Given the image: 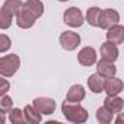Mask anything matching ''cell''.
<instances>
[{
  "instance_id": "obj_8",
  "label": "cell",
  "mask_w": 124,
  "mask_h": 124,
  "mask_svg": "<svg viewBox=\"0 0 124 124\" xmlns=\"http://www.w3.org/2000/svg\"><path fill=\"white\" fill-rule=\"evenodd\" d=\"M104 107L112 112V114H120L123 111V107H124V101L121 98H117L115 95H108L104 101Z\"/></svg>"
},
{
  "instance_id": "obj_17",
  "label": "cell",
  "mask_w": 124,
  "mask_h": 124,
  "mask_svg": "<svg viewBox=\"0 0 124 124\" xmlns=\"http://www.w3.org/2000/svg\"><path fill=\"white\" fill-rule=\"evenodd\" d=\"M22 114L25 115L23 118H25V121H28V123H39L41 121V114L34 108V105L31 107V105H26L25 107V109L22 111Z\"/></svg>"
},
{
  "instance_id": "obj_9",
  "label": "cell",
  "mask_w": 124,
  "mask_h": 124,
  "mask_svg": "<svg viewBox=\"0 0 124 124\" xmlns=\"http://www.w3.org/2000/svg\"><path fill=\"white\" fill-rule=\"evenodd\" d=\"M78 60L82 66H92L96 61V53L92 47H85L83 50H80V53L78 55Z\"/></svg>"
},
{
  "instance_id": "obj_15",
  "label": "cell",
  "mask_w": 124,
  "mask_h": 124,
  "mask_svg": "<svg viewBox=\"0 0 124 124\" xmlns=\"http://www.w3.org/2000/svg\"><path fill=\"white\" fill-rule=\"evenodd\" d=\"M88 85H89V89H91L93 93H99V92L104 91V80H102V76H99L98 73L89 76Z\"/></svg>"
},
{
  "instance_id": "obj_14",
  "label": "cell",
  "mask_w": 124,
  "mask_h": 124,
  "mask_svg": "<svg viewBox=\"0 0 124 124\" xmlns=\"http://www.w3.org/2000/svg\"><path fill=\"white\" fill-rule=\"evenodd\" d=\"M35 19H38L41 15H42V12H44V6H42V3L39 2V0H28L26 3H23L22 5Z\"/></svg>"
},
{
  "instance_id": "obj_26",
  "label": "cell",
  "mask_w": 124,
  "mask_h": 124,
  "mask_svg": "<svg viewBox=\"0 0 124 124\" xmlns=\"http://www.w3.org/2000/svg\"><path fill=\"white\" fill-rule=\"evenodd\" d=\"M5 112H2V111H0V123H5Z\"/></svg>"
},
{
  "instance_id": "obj_22",
  "label": "cell",
  "mask_w": 124,
  "mask_h": 124,
  "mask_svg": "<svg viewBox=\"0 0 124 124\" xmlns=\"http://www.w3.org/2000/svg\"><path fill=\"white\" fill-rule=\"evenodd\" d=\"M13 107V101L12 98L6 96V95H0V111L2 112H9Z\"/></svg>"
},
{
  "instance_id": "obj_21",
  "label": "cell",
  "mask_w": 124,
  "mask_h": 124,
  "mask_svg": "<svg viewBox=\"0 0 124 124\" xmlns=\"http://www.w3.org/2000/svg\"><path fill=\"white\" fill-rule=\"evenodd\" d=\"M99 12L101 9L99 8H91L86 13V21L89 25L92 26H98V16H99Z\"/></svg>"
},
{
  "instance_id": "obj_24",
  "label": "cell",
  "mask_w": 124,
  "mask_h": 124,
  "mask_svg": "<svg viewBox=\"0 0 124 124\" xmlns=\"http://www.w3.org/2000/svg\"><path fill=\"white\" fill-rule=\"evenodd\" d=\"M12 42H10V38L8 35H3V34H0V53H5L10 48Z\"/></svg>"
},
{
  "instance_id": "obj_12",
  "label": "cell",
  "mask_w": 124,
  "mask_h": 124,
  "mask_svg": "<svg viewBox=\"0 0 124 124\" xmlns=\"http://www.w3.org/2000/svg\"><path fill=\"white\" fill-rule=\"evenodd\" d=\"M96 67H98V75L102 76V78H105V79H109V78L115 76V66L112 64V61L101 60Z\"/></svg>"
},
{
  "instance_id": "obj_23",
  "label": "cell",
  "mask_w": 124,
  "mask_h": 124,
  "mask_svg": "<svg viewBox=\"0 0 124 124\" xmlns=\"http://www.w3.org/2000/svg\"><path fill=\"white\" fill-rule=\"evenodd\" d=\"M9 112H10V114H9V121H10V123H13V124H21L22 121H25V118H23V115H22V111H21L19 108L10 109Z\"/></svg>"
},
{
  "instance_id": "obj_10",
  "label": "cell",
  "mask_w": 124,
  "mask_h": 124,
  "mask_svg": "<svg viewBox=\"0 0 124 124\" xmlns=\"http://www.w3.org/2000/svg\"><path fill=\"white\" fill-rule=\"evenodd\" d=\"M15 16H16L18 26H21V28H31V26L35 23V18H34L23 6L21 8V10H19Z\"/></svg>"
},
{
  "instance_id": "obj_5",
  "label": "cell",
  "mask_w": 124,
  "mask_h": 124,
  "mask_svg": "<svg viewBox=\"0 0 124 124\" xmlns=\"http://www.w3.org/2000/svg\"><path fill=\"white\" fill-rule=\"evenodd\" d=\"M83 15L80 12V9L78 8H69L66 12H64V23L72 26V28H78V26H82L83 23Z\"/></svg>"
},
{
  "instance_id": "obj_6",
  "label": "cell",
  "mask_w": 124,
  "mask_h": 124,
  "mask_svg": "<svg viewBox=\"0 0 124 124\" xmlns=\"http://www.w3.org/2000/svg\"><path fill=\"white\" fill-rule=\"evenodd\" d=\"M34 108L39 112V114H45L50 115L54 112L55 109V102L50 98H37L34 101Z\"/></svg>"
},
{
  "instance_id": "obj_16",
  "label": "cell",
  "mask_w": 124,
  "mask_h": 124,
  "mask_svg": "<svg viewBox=\"0 0 124 124\" xmlns=\"http://www.w3.org/2000/svg\"><path fill=\"white\" fill-rule=\"evenodd\" d=\"M85 98V89L80 85H75L70 88L69 93H67V101L69 102H80Z\"/></svg>"
},
{
  "instance_id": "obj_7",
  "label": "cell",
  "mask_w": 124,
  "mask_h": 124,
  "mask_svg": "<svg viewBox=\"0 0 124 124\" xmlns=\"http://www.w3.org/2000/svg\"><path fill=\"white\" fill-rule=\"evenodd\" d=\"M101 57L102 60H108V61H115L117 57H118V48H117V44L108 41V42H104L101 45Z\"/></svg>"
},
{
  "instance_id": "obj_2",
  "label": "cell",
  "mask_w": 124,
  "mask_h": 124,
  "mask_svg": "<svg viewBox=\"0 0 124 124\" xmlns=\"http://www.w3.org/2000/svg\"><path fill=\"white\" fill-rule=\"evenodd\" d=\"M21 66V60L16 54H9L0 58V75L10 78L16 73V70Z\"/></svg>"
},
{
  "instance_id": "obj_27",
  "label": "cell",
  "mask_w": 124,
  "mask_h": 124,
  "mask_svg": "<svg viewBox=\"0 0 124 124\" xmlns=\"http://www.w3.org/2000/svg\"><path fill=\"white\" fill-rule=\"evenodd\" d=\"M58 2H67V0H58Z\"/></svg>"
},
{
  "instance_id": "obj_11",
  "label": "cell",
  "mask_w": 124,
  "mask_h": 124,
  "mask_svg": "<svg viewBox=\"0 0 124 124\" xmlns=\"http://www.w3.org/2000/svg\"><path fill=\"white\" fill-rule=\"evenodd\" d=\"M107 39L114 44H121L124 41V28L121 25H112L107 31Z\"/></svg>"
},
{
  "instance_id": "obj_19",
  "label": "cell",
  "mask_w": 124,
  "mask_h": 124,
  "mask_svg": "<svg viewBox=\"0 0 124 124\" xmlns=\"http://www.w3.org/2000/svg\"><path fill=\"white\" fill-rule=\"evenodd\" d=\"M112 112H109L105 107H101L98 111H96V118H98V121H101V123H104V124H108V123H111V120H112Z\"/></svg>"
},
{
  "instance_id": "obj_1",
  "label": "cell",
  "mask_w": 124,
  "mask_h": 124,
  "mask_svg": "<svg viewBox=\"0 0 124 124\" xmlns=\"http://www.w3.org/2000/svg\"><path fill=\"white\" fill-rule=\"evenodd\" d=\"M61 111H63L64 117L69 121H73V123H85L88 120V112L83 107L79 105V102L64 101L63 105H61Z\"/></svg>"
},
{
  "instance_id": "obj_20",
  "label": "cell",
  "mask_w": 124,
  "mask_h": 124,
  "mask_svg": "<svg viewBox=\"0 0 124 124\" xmlns=\"http://www.w3.org/2000/svg\"><path fill=\"white\" fill-rule=\"evenodd\" d=\"M22 5H23V3L21 2V0H6L5 5H3V8H5V9H8L12 15H16V13L21 10Z\"/></svg>"
},
{
  "instance_id": "obj_4",
  "label": "cell",
  "mask_w": 124,
  "mask_h": 124,
  "mask_svg": "<svg viewBox=\"0 0 124 124\" xmlns=\"http://www.w3.org/2000/svg\"><path fill=\"white\" fill-rule=\"evenodd\" d=\"M80 44V37L76 32L72 31H66L60 35V45L67 51H73L78 48V45Z\"/></svg>"
},
{
  "instance_id": "obj_18",
  "label": "cell",
  "mask_w": 124,
  "mask_h": 124,
  "mask_svg": "<svg viewBox=\"0 0 124 124\" xmlns=\"http://www.w3.org/2000/svg\"><path fill=\"white\" fill-rule=\"evenodd\" d=\"M12 18H13V15L8 9L2 8V9H0V28H2V29H8L12 25Z\"/></svg>"
},
{
  "instance_id": "obj_25",
  "label": "cell",
  "mask_w": 124,
  "mask_h": 124,
  "mask_svg": "<svg viewBox=\"0 0 124 124\" xmlns=\"http://www.w3.org/2000/svg\"><path fill=\"white\" fill-rule=\"evenodd\" d=\"M9 88H10V83H9L6 79L0 78V95H5V93L9 91Z\"/></svg>"
},
{
  "instance_id": "obj_3",
  "label": "cell",
  "mask_w": 124,
  "mask_h": 124,
  "mask_svg": "<svg viewBox=\"0 0 124 124\" xmlns=\"http://www.w3.org/2000/svg\"><path fill=\"white\" fill-rule=\"evenodd\" d=\"M120 22V15L117 10L114 9H105L99 12L98 16V26H101L102 29H108L112 25H117Z\"/></svg>"
},
{
  "instance_id": "obj_13",
  "label": "cell",
  "mask_w": 124,
  "mask_h": 124,
  "mask_svg": "<svg viewBox=\"0 0 124 124\" xmlns=\"http://www.w3.org/2000/svg\"><path fill=\"white\" fill-rule=\"evenodd\" d=\"M124 85L121 79H115V78H109L107 82H104V91L108 95H118L123 91Z\"/></svg>"
}]
</instances>
